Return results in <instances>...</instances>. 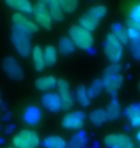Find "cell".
<instances>
[{
  "mask_svg": "<svg viewBox=\"0 0 140 148\" xmlns=\"http://www.w3.org/2000/svg\"><path fill=\"white\" fill-rule=\"evenodd\" d=\"M107 8L105 6H94L87 10L83 16L80 17V26L91 32L99 25L100 21L107 14Z\"/></svg>",
  "mask_w": 140,
  "mask_h": 148,
  "instance_id": "obj_1",
  "label": "cell"
},
{
  "mask_svg": "<svg viewBox=\"0 0 140 148\" xmlns=\"http://www.w3.org/2000/svg\"><path fill=\"white\" fill-rule=\"evenodd\" d=\"M31 38L32 33L17 27L13 28L11 40L18 54L22 57H27L31 53Z\"/></svg>",
  "mask_w": 140,
  "mask_h": 148,
  "instance_id": "obj_2",
  "label": "cell"
},
{
  "mask_svg": "<svg viewBox=\"0 0 140 148\" xmlns=\"http://www.w3.org/2000/svg\"><path fill=\"white\" fill-rule=\"evenodd\" d=\"M69 38L73 41L74 45L83 50H89L93 45V36L91 32L83 28L80 25H74L70 27Z\"/></svg>",
  "mask_w": 140,
  "mask_h": 148,
  "instance_id": "obj_3",
  "label": "cell"
},
{
  "mask_svg": "<svg viewBox=\"0 0 140 148\" xmlns=\"http://www.w3.org/2000/svg\"><path fill=\"white\" fill-rule=\"evenodd\" d=\"M13 144L16 148H38L40 144L38 135L31 130H22L13 138Z\"/></svg>",
  "mask_w": 140,
  "mask_h": 148,
  "instance_id": "obj_4",
  "label": "cell"
},
{
  "mask_svg": "<svg viewBox=\"0 0 140 148\" xmlns=\"http://www.w3.org/2000/svg\"><path fill=\"white\" fill-rule=\"evenodd\" d=\"M104 51L106 56L112 64L118 63L123 55V47L112 33L107 35L104 42Z\"/></svg>",
  "mask_w": 140,
  "mask_h": 148,
  "instance_id": "obj_5",
  "label": "cell"
},
{
  "mask_svg": "<svg viewBox=\"0 0 140 148\" xmlns=\"http://www.w3.org/2000/svg\"><path fill=\"white\" fill-rule=\"evenodd\" d=\"M35 19L41 27L50 30L52 28V17L50 16L48 9L46 7V1H38L36 3L33 9Z\"/></svg>",
  "mask_w": 140,
  "mask_h": 148,
  "instance_id": "obj_6",
  "label": "cell"
},
{
  "mask_svg": "<svg viewBox=\"0 0 140 148\" xmlns=\"http://www.w3.org/2000/svg\"><path fill=\"white\" fill-rule=\"evenodd\" d=\"M108 148H135L132 140L124 134L108 135L104 140Z\"/></svg>",
  "mask_w": 140,
  "mask_h": 148,
  "instance_id": "obj_7",
  "label": "cell"
},
{
  "mask_svg": "<svg viewBox=\"0 0 140 148\" xmlns=\"http://www.w3.org/2000/svg\"><path fill=\"white\" fill-rule=\"evenodd\" d=\"M103 88L108 91L109 94L115 96L117 91L120 90L123 84V77L120 73L116 74H105L102 78Z\"/></svg>",
  "mask_w": 140,
  "mask_h": 148,
  "instance_id": "obj_8",
  "label": "cell"
},
{
  "mask_svg": "<svg viewBox=\"0 0 140 148\" xmlns=\"http://www.w3.org/2000/svg\"><path fill=\"white\" fill-rule=\"evenodd\" d=\"M57 87H58L59 95L61 100V109L67 111L72 108L74 105V98L72 93L69 90V84L67 81L64 79H59L57 82Z\"/></svg>",
  "mask_w": 140,
  "mask_h": 148,
  "instance_id": "obj_9",
  "label": "cell"
},
{
  "mask_svg": "<svg viewBox=\"0 0 140 148\" xmlns=\"http://www.w3.org/2000/svg\"><path fill=\"white\" fill-rule=\"evenodd\" d=\"M2 67L5 73L13 80H21L23 78V69L16 59L7 57L3 60Z\"/></svg>",
  "mask_w": 140,
  "mask_h": 148,
  "instance_id": "obj_10",
  "label": "cell"
},
{
  "mask_svg": "<svg viewBox=\"0 0 140 148\" xmlns=\"http://www.w3.org/2000/svg\"><path fill=\"white\" fill-rule=\"evenodd\" d=\"M85 114L82 111H76L70 114H67L62 118L61 124L65 129L78 130L81 129L85 122Z\"/></svg>",
  "mask_w": 140,
  "mask_h": 148,
  "instance_id": "obj_11",
  "label": "cell"
},
{
  "mask_svg": "<svg viewBox=\"0 0 140 148\" xmlns=\"http://www.w3.org/2000/svg\"><path fill=\"white\" fill-rule=\"evenodd\" d=\"M12 21L14 23V27H17L23 30H26L30 33H35L38 31V26L32 19H30L25 14L16 13L12 16Z\"/></svg>",
  "mask_w": 140,
  "mask_h": 148,
  "instance_id": "obj_12",
  "label": "cell"
},
{
  "mask_svg": "<svg viewBox=\"0 0 140 148\" xmlns=\"http://www.w3.org/2000/svg\"><path fill=\"white\" fill-rule=\"evenodd\" d=\"M41 103L50 112H58L61 109V100L58 93L48 92L41 97Z\"/></svg>",
  "mask_w": 140,
  "mask_h": 148,
  "instance_id": "obj_13",
  "label": "cell"
},
{
  "mask_svg": "<svg viewBox=\"0 0 140 148\" xmlns=\"http://www.w3.org/2000/svg\"><path fill=\"white\" fill-rule=\"evenodd\" d=\"M46 7L48 9L52 20L55 21H61L64 18V12L59 5L58 0H49L46 1Z\"/></svg>",
  "mask_w": 140,
  "mask_h": 148,
  "instance_id": "obj_14",
  "label": "cell"
},
{
  "mask_svg": "<svg viewBox=\"0 0 140 148\" xmlns=\"http://www.w3.org/2000/svg\"><path fill=\"white\" fill-rule=\"evenodd\" d=\"M41 118V112L36 106H30L23 114V120L29 125H36Z\"/></svg>",
  "mask_w": 140,
  "mask_h": 148,
  "instance_id": "obj_15",
  "label": "cell"
},
{
  "mask_svg": "<svg viewBox=\"0 0 140 148\" xmlns=\"http://www.w3.org/2000/svg\"><path fill=\"white\" fill-rule=\"evenodd\" d=\"M125 114L127 115L130 125L135 128L140 127V104H133L129 106L126 111Z\"/></svg>",
  "mask_w": 140,
  "mask_h": 148,
  "instance_id": "obj_16",
  "label": "cell"
},
{
  "mask_svg": "<svg viewBox=\"0 0 140 148\" xmlns=\"http://www.w3.org/2000/svg\"><path fill=\"white\" fill-rule=\"evenodd\" d=\"M6 4L10 6L11 8L14 9L20 12V14L25 13V14H32L34 6L32 5V3L27 0H7Z\"/></svg>",
  "mask_w": 140,
  "mask_h": 148,
  "instance_id": "obj_17",
  "label": "cell"
},
{
  "mask_svg": "<svg viewBox=\"0 0 140 148\" xmlns=\"http://www.w3.org/2000/svg\"><path fill=\"white\" fill-rule=\"evenodd\" d=\"M57 79L54 76H43L36 81V88L41 91H47L57 86Z\"/></svg>",
  "mask_w": 140,
  "mask_h": 148,
  "instance_id": "obj_18",
  "label": "cell"
},
{
  "mask_svg": "<svg viewBox=\"0 0 140 148\" xmlns=\"http://www.w3.org/2000/svg\"><path fill=\"white\" fill-rule=\"evenodd\" d=\"M66 141L59 136H50L42 141L43 148H66Z\"/></svg>",
  "mask_w": 140,
  "mask_h": 148,
  "instance_id": "obj_19",
  "label": "cell"
},
{
  "mask_svg": "<svg viewBox=\"0 0 140 148\" xmlns=\"http://www.w3.org/2000/svg\"><path fill=\"white\" fill-rule=\"evenodd\" d=\"M34 66L37 71H41L45 67V61H44L43 51L40 46H35L32 52Z\"/></svg>",
  "mask_w": 140,
  "mask_h": 148,
  "instance_id": "obj_20",
  "label": "cell"
},
{
  "mask_svg": "<svg viewBox=\"0 0 140 148\" xmlns=\"http://www.w3.org/2000/svg\"><path fill=\"white\" fill-rule=\"evenodd\" d=\"M86 136L84 132L77 133L68 141L66 148H85L86 144Z\"/></svg>",
  "mask_w": 140,
  "mask_h": 148,
  "instance_id": "obj_21",
  "label": "cell"
},
{
  "mask_svg": "<svg viewBox=\"0 0 140 148\" xmlns=\"http://www.w3.org/2000/svg\"><path fill=\"white\" fill-rule=\"evenodd\" d=\"M112 34L118 40V41L121 44H126L129 40V38H128V31L127 29L123 27L120 23H115L114 25L112 26Z\"/></svg>",
  "mask_w": 140,
  "mask_h": 148,
  "instance_id": "obj_22",
  "label": "cell"
},
{
  "mask_svg": "<svg viewBox=\"0 0 140 148\" xmlns=\"http://www.w3.org/2000/svg\"><path fill=\"white\" fill-rule=\"evenodd\" d=\"M89 119H90L92 124L95 126L102 125L103 123H105L106 121L108 120L106 111L103 110V109H97V110H94L93 112H91L90 114H89Z\"/></svg>",
  "mask_w": 140,
  "mask_h": 148,
  "instance_id": "obj_23",
  "label": "cell"
},
{
  "mask_svg": "<svg viewBox=\"0 0 140 148\" xmlns=\"http://www.w3.org/2000/svg\"><path fill=\"white\" fill-rule=\"evenodd\" d=\"M74 50H75V45L69 38L64 37L61 38L59 42V51L61 55H69L74 52Z\"/></svg>",
  "mask_w": 140,
  "mask_h": 148,
  "instance_id": "obj_24",
  "label": "cell"
},
{
  "mask_svg": "<svg viewBox=\"0 0 140 148\" xmlns=\"http://www.w3.org/2000/svg\"><path fill=\"white\" fill-rule=\"evenodd\" d=\"M107 117L109 120H114L120 116L121 114V107L119 103L116 100H112V101L108 105L106 109Z\"/></svg>",
  "mask_w": 140,
  "mask_h": 148,
  "instance_id": "obj_25",
  "label": "cell"
},
{
  "mask_svg": "<svg viewBox=\"0 0 140 148\" xmlns=\"http://www.w3.org/2000/svg\"><path fill=\"white\" fill-rule=\"evenodd\" d=\"M76 98L77 101H78L80 104L84 107H86L90 104V98H89L87 91H86V88L85 86L80 85L76 90Z\"/></svg>",
  "mask_w": 140,
  "mask_h": 148,
  "instance_id": "obj_26",
  "label": "cell"
},
{
  "mask_svg": "<svg viewBox=\"0 0 140 148\" xmlns=\"http://www.w3.org/2000/svg\"><path fill=\"white\" fill-rule=\"evenodd\" d=\"M44 61H45V64L51 66L53 64H56L57 62V50L54 46L49 45L46 46V48L43 51Z\"/></svg>",
  "mask_w": 140,
  "mask_h": 148,
  "instance_id": "obj_27",
  "label": "cell"
},
{
  "mask_svg": "<svg viewBox=\"0 0 140 148\" xmlns=\"http://www.w3.org/2000/svg\"><path fill=\"white\" fill-rule=\"evenodd\" d=\"M103 84H102V80L100 79H96L92 82V84L90 85L86 91H87V94L89 96V98H94V97L98 96L99 94L102 92L103 90Z\"/></svg>",
  "mask_w": 140,
  "mask_h": 148,
  "instance_id": "obj_28",
  "label": "cell"
},
{
  "mask_svg": "<svg viewBox=\"0 0 140 148\" xmlns=\"http://www.w3.org/2000/svg\"><path fill=\"white\" fill-rule=\"evenodd\" d=\"M59 2L62 11L65 13H72L76 10L79 5V2L77 0H61Z\"/></svg>",
  "mask_w": 140,
  "mask_h": 148,
  "instance_id": "obj_29",
  "label": "cell"
},
{
  "mask_svg": "<svg viewBox=\"0 0 140 148\" xmlns=\"http://www.w3.org/2000/svg\"><path fill=\"white\" fill-rule=\"evenodd\" d=\"M130 54L136 61H140V40H130Z\"/></svg>",
  "mask_w": 140,
  "mask_h": 148,
  "instance_id": "obj_30",
  "label": "cell"
},
{
  "mask_svg": "<svg viewBox=\"0 0 140 148\" xmlns=\"http://www.w3.org/2000/svg\"><path fill=\"white\" fill-rule=\"evenodd\" d=\"M130 19L140 22V3L133 6L130 11Z\"/></svg>",
  "mask_w": 140,
  "mask_h": 148,
  "instance_id": "obj_31",
  "label": "cell"
},
{
  "mask_svg": "<svg viewBox=\"0 0 140 148\" xmlns=\"http://www.w3.org/2000/svg\"><path fill=\"white\" fill-rule=\"evenodd\" d=\"M121 71V64L118 63L112 64L109 66H108L105 70V74H116V73H120Z\"/></svg>",
  "mask_w": 140,
  "mask_h": 148,
  "instance_id": "obj_32",
  "label": "cell"
},
{
  "mask_svg": "<svg viewBox=\"0 0 140 148\" xmlns=\"http://www.w3.org/2000/svg\"><path fill=\"white\" fill-rule=\"evenodd\" d=\"M128 38H130V40H140V33L133 29L128 28Z\"/></svg>",
  "mask_w": 140,
  "mask_h": 148,
  "instance_id": "obj_33",
  "label": "cell"
},
{
  "mask_svg": "<svg viewBox=\"0 0 140 148\" xmlns=\"http://www.w3.org/2000/svg\"><path fill=\"white\" fill-rule=\"evenodd\" d=\"M128 27L130 29H133V30L137 31L140 33V22L135 21V20H132V19H129V21H128Z\"/></svg>",
  "mask_w": 140,
  "mask_h": 148,
  "instance_id": "obj_34",
  "label": "cell"
},
{
  "mask_svg": "<svg viewBox=\"0 0 140 148\" xmlns=\"http://www.w3.org/2000/svg\"><path fill=\"white\" fill-rule=\"evenodd\" d=\"M136 138H137V140H138V141H140V131L137 133V135H136Z\"/></svg>",
  "mask_w": 140,
  "mask_h": 148,
  "instance_id": "obj_35",
  "label": "cell"
},
{
  "mask_svg": "<svg viewBox=\"0 0 140 148\" xmlns=\"http://www.w3.org/2000/svg\"><path fill=\"white\" fill-rule=\"evenodd\" d=\"M1 102H2V98H1V93H0V105H1Z\"/></svg>",
  "mask_w": 140,
  "mask_h": 148,
  "instance_id": "obj_36",
  "label": "cell"
},
{
  "mask_svg": "<svg viewBox=\"0 0 140 148\" xmlns=\"http://www.w3.org/2000/svg\"><path fill=\"white\" fill-rule=\"evenodd\" d=\"M138 90H140V83H139V85H138Z\"/></svg>",
  "mask_w": 140,
  "mask_h": 148,
  "instance_id": "obj_37",
  "label": "cell"
},
{
  "mask_svg": "<svg viewBox=\"0 0 140 148\" xmlns=\"http://www.w3.org/2000/svg\"><path fill=\"white\" fill-rule=\"evenodd\" d=\"M9 148H16V147H9Z\"/></svg>",
  "mask_w": 140,
  "mask_h": 148,
  "instance_id": "obj_38",
  "label": "cell"
}]
</instances>
